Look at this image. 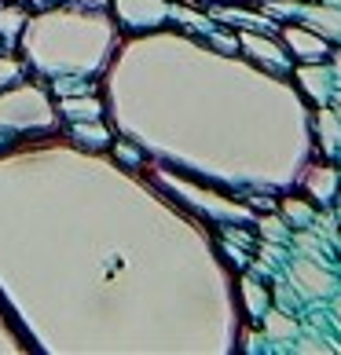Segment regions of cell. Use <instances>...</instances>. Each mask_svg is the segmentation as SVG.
<instances>
[{"mask_svg": "<svg viewBox=\"0 0 341 355\" xmlns=\"http://www.w3.org/2000/svg\"><path fill=\"white\" fill-rule=\"evenodd\" d=\"M338 77H341V55H338Z\"/></svg>", "mask_w": 341, "mask_h": 355, "instance_id": "e0dca14e", "label": "cell"}, {"mask_svg": "<svg viewBox=\"0 0 341 355\" xmlns=\"http://www.w3.org/2000/svg\"><path fill=\"white\" fill-rule=\"evenodd\" d=\"M338 107H341V96H338Z\"/></svg>", "mask_w": 341, "mask_h": 355, "instance_id": "ac0fdd59", "label": "cell"}, {"mask_svg": "<svg viewBox=\"0 0 341 355\" xmlns=\"http://www.w3.org/2000/svg\"><path fill=\"white\" fill-rule=\"evenodd\" d=\"M338 311H341V304H338Z\"/></svg>", "mask_w": 341, "mask_h": 355, "instance_id": "d6986e66", "label": "cell"}, {"mask_svg": "<svg viewBox=\"0 0 341 355\" xmlns=\"http://www.w3.org/2000/svg\"><path fill=\"white\" fill-rule=\"evenodd\" d=\"M239 44H242V48H250V55H253V59L268 62V67H283V70H286V55H283V51L275 48L272 41H265V37H242Z\"/></svg>", "mask_w": 341, "mask_h": 355, "instance_id": "277c9868", "label": "cell"}, {"mask_svg": "<svg viewBox=\"0 0 341 355\" xmlns=\"http://www.w3.org/2000/svg\"><path fill=\"white\" fill-rule=\"evenodd\" d=\"M19 26H22V15H15V11H11V15H0V30L4 33H15Z\"/></svg>", "mask_w": 341, "mask_h": 355, "instance_id": "5bb4252c", "label": "cell"}, {"mask_svg": "<svg viewBox=\"0 0 341 355\" xmlns=\"http://www.w3.org/2000/svg\"><path fill=\"white\" fill-rule=\"evenodd\" d=\"M297 279H301V282H312L308 289H316V293H326V289H331V282H326V275L312 271L308 264H297Z\"/></svg>", "mask_w": 341, "mask_h": 355, "instance_id": "7c38bea8", "label": "cell"}, {"mask_svg": "<svg viewBox=\"0 0 341 355\" xmlns=\"http://www.w3.org/2000/svg\"><path fill=\"white\" fill-rule=\"evenodd\" d=\"M242 300H246V308L253 311V319H260V315L268 311V293L253 279H242Z\"/></svg>", "mask_w": 341, "mask_h": 355, "instance_id": "8992f818", "label": "cell"}, {"mask_svg": "<svg viewBox=\"0 0 341 355\" xmlns=\"http://www.w3.org/2000/svg\"><path fill=\"white\" fill-rule=\"evenodd\" d=\"M56 92L59 96H92V85H85V81H56Z\"/></svg>", "mask_w": 341, "mask_h": 355, "instance_id": "4fadbf2b", "label": "cell"}, {"mask_svg": "<svg viewBox=\"0 0 341 355\" xmlns=\"http://www.w3.org/2000/svg\"><path fill=\"white\" fill-rule=\"evenodd\" d=\"M74 136L81 139L85 147H107V143H110V132H107V128L85 125V121H77V125H74Z\"/></svg>", "mask_w": 341, "mask_h": 355, "instance_id": "9c48e42d", "label": "cell"}, {"mask_svg": "<svg viewBox=\"0 0 341 355\" xmlns=\"http://www.w3.org/2000/svg\"><path fill=\"white\" fill-rule=\"evenodd\" d=\"M283 37L290 41V48L297 51V55H305V59H323L326 55V44L319 41V37H312L305 30H297V26H286Z\"/></svg>", "mask_w": 341, "mask_h": 355, "instance_id": "3957f363", "label": "cell"}, {"mask_svg": "<svg viewBox=\"0 0 341 355\" xmlns=\"http://www.w3.org/2000/svg\"><path fill=\"white\" fill-rule=\"evenodd\" d=\"M63 110H67V117H74V121H96V117H99V103L96 99H81V103L67 99V103H63Z\"/></svg>", "mask_w": 341, "mask_h": 355, "instance_id": "30bf717a", "label": "cell"}, {"mask_svg": "<svg viewBox=\"0 0 341 355\" xmlns=\"http://www.w3.org/2000/svg\"><path fill=\"white\" fill-rule=\"evenodd\" d=\"M297 77H301V88H305V92H308V96L316 99V103H323V99L334 92V85H331V73H326L323 67H301V70H297Z\"/></svg>", "mask_w": 341, "mask_h": 355, "instance_id": "7a4b0ae2", "label": "cell"}, {"mask_svg": "<svg viewBox=\"0 0 341 355\" xmlns=\"http://www.w3.org/2000/svg\"><path fill=\"white\" fill-rule=\"evenodd\" d=\"M319 132H323V147L326 150H338L341 147V121L331 110H319Z\"/></svg>", "mask_w": 341, "mask_h": 355, "instance_id": "52a82bcc", "label": "cell"}, {"mask_svg": "<svg viewBox=\"0 0 341 355\" xmlns=\"http://www.w3.org/2000/svg\"><path fill=\"white\" fill-rule=\"evenodd\" d=\"M11 77H15V67H11V62H0V85H8Z\"/></svg>", "mask_w": 341, "mask_h": 355, "instance_id": "2e32d148", "label": "cell"}, {"mask_svg": "<svg viewBox=\"0 0 341 355\" xmlns=\"http://www.w3.org/2000/svg\"><path fill=\"white\" fill-rule=\"evenodd\" d=\"M117 157H122V162H133V165H136V162H140V150H136V147H125V143H122V147H117Z\"/></svg>", "mask_w": 341, "mask_h": 355, "instance_id": "9a60e30c", "label": "cell"}, {"mask_svg": "<svg viewBox=\"0 0 341 355\" xmlns=\"http://www.w3.org/2000/svg\"><path fill=\"white\" fill-rule=\"evenodd\" d=\"M122 15L133 19V26H136V19H143L140 26H158L169 15V8L162 0H122Z\"/></svg>", "mask_w": 341, "mask_h": 355, "instance_id": "6da1fadb", "label": "cell"}, {"mask_svg": "<svg viewBox=\"0 0 341 355\" xmlns=\"http://www.w3.org/2000/svg\"><path fill=\"white\" fill-rule=\"evenodd\" d=\"M308 187L316 191V198H319V202L334 198V187H338V173H334V168H312V176H308Z\"/></svg>", "mask_w": 341, "mask_h": 355, "instance_id": "5b68a950", "label": "cell"}, {"mask_svg": "<svg viewBox=\"0 0 341 355\" xmlns=\"http://www.w3.org/2000/svg\"><path fill=\"white\" fill-rule=\"evenodd\" d=\"M260 319H265V326H268V334H272V337H294V334H297V322L290 319V315H275V311H265Z\"/></svg>", "mask_w": 341, "mask_h": 355, "instance_id": "8fae6325", "label": "cell"}, {"mask_svg": "<svg viewBox=\"0 0 341 355\" xmlns=\"http://www.w3.org/2000/svg\"><path fill=\"white\" fill-rule=\"evenodd\" d=\"M308 26H323L326 33H341V11L334 8H308Z\"/></svg>", "mask_w": 341, "mask_h": 355, "instance_id": "ba28073f", "label": "cell"}]
</instances>
